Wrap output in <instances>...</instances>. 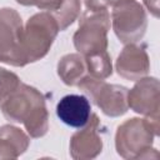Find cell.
Masks as SVG:
<instances>
[{
  "label": "cell",
  "mask_w": 160,
  "mask_h": 160,
  "mask_svg": "<svg viewBox=\"0 0 160 160\" xmlns=\"http://www.w3.org/2000/svg\"><path fill=\"white\" fill-rule=\"evenodd\" d=\"M0 110L6 120L24 124L34 139L44 136L49 130V111L44 95L22 81L0 101Z\"/></svg>",
  "instance_id": "6da1fadb"
},
{
  "label": "cell",
  "mask_w": 160,
  "mask_h": 160,
  "mask_svg": "<svg viewBox=\"0 0 160 160\" xmlns=\"http://www.w3.org/2000/svg\"><path fill=\"white\" fill-rule=\"evenodd\" d=\"M159 135V119L131 118L120 124L115 134L116 152L124 159H156L158 151L152 148Z\"/></svg>",
  "instance_id": "7a4b0ae2"
},
{
  "label": "cell",
  "mask_w": 160,
  "mask_h": 160,
  "mask_svg": "<svg viewBox=\"0 0 160 160\" xmlns=\"http://www.w3.org/2000/svg\"><path fill=\"white\" fill-rule=\"evenodd\" d=\"M59 25L50 11L34 14L22 30V58L25 65L42 59L59 32Z\"/></svg>",
  "instance_id": "3957f363"
},
{
  "label": "cell",
  "mask_w": 160,
  "mask_h": 160,
  "mask_svg": "<svg viewBox=\"0 0 160 160\" xmlns=\"http://www.w3.org/2000/svg\"><path fill=\"white\" fill-rule=\"evenodd\" d=\"M111 26L108 9L86 10L79 19V28L72 36L79 54L86 56L108 51V32Z\"/></svg>",
  "instance_id": "277c9868"
},
{
  "label": "cell",
  "mask_w": 160,
  "mask_h": 160,
  "mask_svg": "<svg viewBox=\"0 0 160 160\" xmlns=\"http://www.w3.org/2000/svg\"><path fill=\"white\" fill-rule=\"evenodd\" d=\"M78 88L82 90L106 116L118 118L124 115L129 109V89L122 85L108 84L105 80L88 75L80 81Z\"/></svg>",
  "instance_id": "5b68a950"
},
{
  "label": "cell",
  "mask_w": 160,
  "mask_h": 160,
  "mask_svg": "<svg viewBox=\"0 0 160 160\" xmlns=\"http://www.w3.org/2000/svg\"><path fill=\"white\" fill-rule=\"evenodd\" d=\"M111 26L122 44H134L142 39L148 28V15L136 0H129L112 6Z\"/></svg>",
  "instance_id": "8992f818"
},
{
  "label": "cell",
  "mask_w": 160,
  "mask_h": 160,
  "mask_svg": "<svg viewBox=\"0 0 160 160\" xmlns=\"http://www.w3.org/2000/svg\"><path fill=\"white\" fill-rule=\"evenodd\" d=\"M22 20L11 8L0 9V62L25 66L22 58Z\"/></svg>",
  "instance_id": "52a82bcc"
},
{
  "label": "cell",
  "mask_w": 160,
  "mask_h": 160,
  "mask_svg": "<svg viewBox=\"0 0 160 160\" xmlns=\"http://www.w3.org/2000/svg\"><path fill=\"white\" fill-rule=\"evenodd\" d=\"M128 91L129 108L146 118L159 119L160 110V84L156 78H141Z\"/></svg>",
  "instance_id": "ba28073f"
},
{
  "label": "cell",
  "mask_w": 160,
  "mask_h": 160,
  "mask_svg": "<svg viewBox=\"0 0 160 160\" xmlns=\"http://www.w3.org/2000/svg\"><path fill=\"white\" fill-rule=\"evenodd\" d=\"M100 119L96 114L90 115L89 121L70 138V155L75 160H89L96 158L102 150L100 135Z\"/></svg>",
  "instance_id": "9c48e42d"
},
{
  "label": "cell",
  "mask_w": 160,
  "mask_h": 160,
  "mask_svg": "<svg viewBox=\"0 0 160 160\" xmlns=\"http://www.w3.org/2000/svg\"><path fill=\"white\" fill-rule=\"evenodd\" d=\"M115 69L121 78L131 81L146 76L150 70V59L145 46L135 42L126 44L116 59Z\"/></svg>",
  "instance_id": "30bf717a"
},
{
  "label": "cell",
  "mask_w": 160,
  "mask_h": 160,
  "mask_svg": "<svg viewBox=\"0 0 160 160\" xmlns=\"http://www.w3.org/2000/svg\"><path fill=\"white\" fill-rule=\"evenodd\" d=\"M56 115L64 124L80 129L90 119L91 104L84 95L69 94L56 104Z\"/></svg>",
  "instance_id": "8fae6325"
},
{
  "label": "cell",
  "mask_w": 160,
  "mask_h": 160,
  "mask_svg": "<svg viewBox=\"0 0 160 160\" xmlns=\"http://www.w3.org/2000/svg\"><path fill=\"white\" fill-rule=\"evenodd\" d=\"M30 144L29 136L12 125L0 126V159H16L24 154Z\"/></svg>",
  "instance_id": "7c38bea8"
},
{
  "label": "cell",
  "mask_w": 160,
  "mask_h": 160,
  "mask_svg": "<svg viewBox=\"0 0 160 160\" xmlns=\"http://www.w3.org/2000/svg\"><path fill=\"white\" fill-rule=\"evenodd\" d=\"M58 75L68 86H78L89 75L85 58L79 54H66L58 62Z\"/></svg>",
  "instance_id": "4fadbf2b"
},
{
  "label": "cell",
  "mask_w": 160,
  "mask_h": 160,
  "mask_svg": "<svg viewBox=\"0 0 160 160\" xmlns=\"http://www.w3.org/2000/svg\"><path fill=\"white\" fill-rule=\"evenodd\" d=\"M84 58H85L88 72L90 76L105 80L106 78H109L112 74L111 56L108 51L98 52V54H92V55H86Z\"/></svg>",
  "instance_id": "5bb4252c"
},
{
  "label": "cell",
  "mask_w": 160,
  "mask_h": 160,
  "mask_svg": "<svg viewBox=\"0 0 160 160\" xmlns=\"http://www.w3.org/2000/svg\"><path fill=\"white\" fill-rule=\"evenodd\" d=\"M80 10H81L80 0H62L61 5L56 10L50 12L55 18L59 25V30L64 31L78 19V16L80 15Z\"/></svg>",
  "instance_id": "9a60e30c"
},
{
  "label": "cell",
  "mask_w": 160,
  "mask_h": 160,
  "mask_svg": "<svg viewBox=\"0 0 160 160\" xmlns=\"http://www.w3.org/2000/svg\"><path fill=\"white\" fill-rule=\"evenodd\" d=\"M21 82L20 78L4 68H0V101L11 91L14 90L19 84Z\"/></svg>",
  "instance_id": "2e32d148"
},
{
  "label": "cell",
  "mask_w": 160,
  "mask_h": 160,
  "mask_svg": "<svg viewBox=\"0 0 160 160\" xmlns=\"http://www.w3.org/2000/svg\"><path fill=\"white\" fill-rule=\"evenodd\" d=\"M16 2L24 6H36L45 11H54L61 5L62 0H16Z\"/></svg>",
  "instance_id": "e0dca14e"
},
{
  "label": "cell",
  "mask_w": 160,
  "mask_h": 160,
  "mask_svg": "<svg viewBox=\"0 0 160 160\" xmlns=\"http://www.w3.org/2000/svg\"><path fill=\"white\" fill-rule=\"evenodd\" d=\"M124 1H129V0H84V4L88 10H100V9L112 8Z\"/></svg>",
  "instance_id": "ac0fdd59"
},
{
  "label": "cell",
  "mask_w": 160,
  "mask_h": 160,
  "mask_svg": "<svg viewBox=\"0 0 160 160\" xmlns=\"http://www.w3.org/2000/svg\"><path fill=\"white\" fill-rule=\"evenodd\" d=\"M144 4L155 18H159V0H144Z\"/></svg>",
  "instance_id": "d6986e66"
}]
</instances>
